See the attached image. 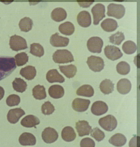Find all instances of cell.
I'll list each match as a JSON object with an SVG mask.
<instances>
[{
	"mask_svg": "<svg viewBox=\"0 0 140 147\" xmlns=\"http://www.w3.org/2000/svg\"><path fill=\"white\" fill-rule=\"evenodd\" d=\"M16 67L15 58L0 57V81L10 75Z\"/></svg>",
	"mask_w": 140,
	"mask_h": 147,
	"instance_id": "obj_1",
	"label": "cell"
},
{
	"mask_svg": "<svg viewBox=\"0 0 140 147\" xmlns=\"http://www.w3.org/2000/svg\"><path fill=\"white\" fill-rule=\"evenodd\" d=\"M53 60L56 63L61 64L71 63L74 61V57L67 49H58L53 56Z\"/></svg>",
	"mask_w": 140,
	"mask_h": 147,
	"instance_id": "obj_2",
	"label": "cell"
},
{
	"mask_svg": "<svg viewBox=\"0 0 140 147\" xmlns=\"http://www.w3.org/2000/svg\"><path fill=\"white\" fill-rule=\"evenodd\" d=\"M99 124L104 130L108 131H112L117 125V121L115 117L111 115L101 118L98 121Z\"/></svg>",
	"mask_w": 140,
	"mask_h": 147,
	"instance_id": "obj_3",
	"label": "cell"
},
{
	"mask_svg": "<svg viewBox=\"0 0 140 147\" xmlns=\"http://www.w3.org/2000/svg\"><path fill=\"white\" fill-rule=\"evenodd\" d=\"M9 46L13 50L18 51L27 48V41L23 37L15 35L10 37Z\"/></svg>",
	"mask_w": 140,
	"mask_h": 147,
	"instance_id": "obj_4",
	"label": "cell"
},
{
	"mask_svg": "<svg viewBox=\"0 0 140 147\" xmlns=\"http://www.w3.org/2000/svg\"><path fill=\"white\" fill-rule=\"evenodd\" d=\"M125 12V8L122 4L112 3L109 4L108 6V16L118 20L124 16Z\"/></svg>",
	"mask_w": 140,
	"mask_h": 147,
	"instance_id": "obj_5",
	"label": "cell"
},
{
	"mask_svg": "<svg viewBox=\"0 0 140 147\" xmlns=\"http://www.w3.org/2000/svg\"><path fill=\"white\" fill-rule=\"evenodd\" d=\"M87 63L90 69L94 72H100L105 66L102 59L100 57L92 55L88 58Z\"/></svg>",
	"mask_w": 140,
	"mask_h": 147,
	"instance_id": "obj_6",
	"label": "cell"
},
{
	"mask_svg": "<svg viewBox=\"0 0 140 147\" xmlns=\"http://www.w3.org/2000/svg\"><path fill=\"white\" fill-rule=\"evenodd\" d=\"M103 45V40L98 37H92L87 41V46L88 50L93 53H100Z\"/></svg>",
	"mask_w": 140,
	"mask_h": 147,
	"instance_id": "obj_7",
	"label": "cell"
},
{
	"mask_svg": "<svg viewBox=\"0 0 140 147\" xmlns=\"http://www.w3.org/2000/svg\"><path fill=\"white\" fill-rule=\"evenodd\" d=\"M92 13L93 17V24L98 25L100 21L105 17V7L103 4L98 3L92 9Z\"/></svg>",
	"mask_w": 140,
	"mask_h": 147,
	"instance_id": "obj_8",
	"label": "cell"
},
{
	"mask_svg": "<svg viewBox=\"0 0 140 147\" xmlns=\"http://www.w3.org/2000/svg\"><path fill=\"white\" fill-rule=\"evenodd\" d=\"M104 51L107 57L111 61L118 60L123 56V53L119 48L114 46H106Z\"/></svg>",
	"mask_w": 140,
	"mask_h": 147,
	"instance_id": "obj_9",
	"label": "cell"
},
{
	"mask_svg": "<svg viewBox=\"0 0 140 147\" xmlns=\"http://www.w3.org/2000/svg\"><path fill=\"white\" fill-rule=\"evenodd\" d=\"M42 137L45 143L51 144L58 140V135L55 129L51 127H48L45 129L42 132Z\"/></svg>",
	"mask_w": 140,
	"mask_h": 147,
	"instance_id": "obj_10",
	"label": "cell"
},
{
	"mask_svg": "<svg viewBox=\"0 0 140 147\" xmlns=\"http://www.w3.org/2000/svg\"><path fill=\"white\" fill-rule=\"evenodd\" d=\"M90 104V101L88 99L76 98L72 102V107L77 112H84L88 109Z\"/></svg>",
	"mask_w": 140,
	"mask_h": 147,
	"instance_id": "obj_11",
	"label": "cell"
},
{
	"mask_svg": "<svg viewBox=\"0 0 140 147\" xmlns=\"http://www.w3.org/2000/svg\"><path fill=\"white\" fill-rule=\"evenodd\" d=\"M75 128L80 137L89 136L92 129L89 123L85 120H80L76 123Z\"/></svg>",
	"mask_w": 140,
	"mask_h": 147,
	"instance_id": "obj_12",
	"label": "cell"
},
{
	"mask_svg": "<svg viewBox=\"0 0 140 147\" xmlns=\"http://www.w3.org/2000/svg\"><path fill=\"white\" fill-rule=\"evenodd\" d=\"M69 41L68 38L60 36L58 32L52 35L50 39V42L52 45L56 47L67 46Z\"/></svg>",
	"mask_w": 140,
	"mask_h": 147,
	"instance_id": "obj_13",
	"label": "cell"
},
{
	"mask_svg": "<svg viewBox=\"0 0 140 147\" xmlns=\"http://www.w3.org/2000/svg\"><path fill=\"white\" fill-rule=\"evenodd\" d=\"M108 110V107L107 104L103 101L95 102L91 108V112L96 116H100L105 114Z\"/></svg>",
	"mask_w": 140,
	"mask_h": 147,
	"instance_id": "obj_14",
	"label": "cell"
},
{
	"mask_svg": "<svg viewBox=\"0 0 140 147\" xmlns=\"http://www.w3.org/2000/svg\"><path fill=\"white\" fill-rule=\"evenodd\" d=\"M25 114L24 111L21 108L12 109L9 111L7 118L9 123L15 124L18 122L20 118Z\"/></svg>",
	"mask_w": 140,
	"mask_h": 147,
	"instance_id": "obj_15",
	"label": "cell"
},
{
	"mask_svg": "<svg viewBox=\"0 0 140 147\" xmlns=\"http://www.w3.org/2000/svg\"><path fill=\"white\" fill-rule=\"evenodd\" d=\"M77 22L80 26L87 28L90 26L92 20L90 14L86 11H80L77 16Z\"/></svg>",
	"mask_w": 140,
	"mask_h": 147,
	"instance_id": "obj_16",
	"label": "cell"
},
{
	"mask_svg": "<svg viewBox=\"0 0 140 147\" xmlns=\"http://www.w3.org/2000/svg\"><path fill=\"white\" fill-rule=\"evenodd\" d=\"M19 142L23 146H33L36 143V140L33 134L24 132L21 134L19 139Z\"/></svg>",
	"mask_w": 140,
	"mask_h": 147,
	"instance_id": "obj_17",
	"label": "cell"
},
{
	"mask_svg": "<svg viewBox=\"0 0 140 147\" xmlns=\"http://www.w3.org/2000/svg\"><path fill=\"white\" fill-rule=\"evenodd\" d=\"M46 78L47 81L50 83L56 82L62 83L65 81V78L56 69L49 71L47 73Z\"/></svg>",
	"mask_w": 140,
	"mask_h": 147,
	"instance_id": "obj_18",
	"label": "cell"
},
{
	"mask_svg": "<svg viewBox=\"0 0 140 147\" xmlns=\"http://www.w3.org/2000/svg\"><path fill=\"white\" fill-rule=\"evenodd\" d=\"M132 85L130 80L127 79H121L117 85L118 91L121 94H126L131 91Z\"/></svg>",
	"mask_w": 140,
	"mask_h": 147,
	"instance_id": "obj_19",
	"label": "cell"
},
{
	"mask_svg": "<svg viewBox=\"0 0 140 147\" xmlns=\"http://www.w3.org/2000/svg\"><path fill=\"white\" fill-rule=\"evenodd\" d=\"M39 118L34 115H29L23 118L21 122V125L27 128L35 127L40 123Z\"/></svg>",
	"mask_w": 140,
	"mask_h": 147,
	"instance_id": "obj_20",
	"label": "cell"
},
{
	"mask_svg": "<svg viewBox=\"0 0 140 147\" xmlns=\"http://www.w3.org/2000/svg\"><path fill=\"white\" fill-rule=\"evenodd\" d=\"M101 26L104 31L107 32L114 31L118 27V23L116 20L109 18L104 20L101 23Z\"/></svg>",
	"mask_w": 140,
	"mask_h": 147,
	"instance_id": "obj_21",
	"label": "cell"
},
{
	"mask_svg": "<svg viewBox=\"0 0 140 147\" xmlns=\"http://www.w3.org/2000/svg\"><path fill=\"white\" fill-rule=\"evenodd\" d=\"M48 92L50 96L54 99L62 98L65 93L63 88L58 85H53L50 87L48 90Z\"/></svg>",
	"mask_w": 140,
	"mask_h": 147,
	"instance_id": "obj_22",
	"label": "cell"
},
{
	"mask_svg": "<svg viewBox=\"0 0 140 147\" xmlns=\"http://www.w3.org/2000/svg\"><path fill=\"white\" fill-rule=\"evenodd\" d=\"M61 136L64 141L71 142L74 140L76 137L75 130L72 127H66L64 128L61 133Z\"/></svg>",
	"mask_w": 140,
	"mask_h": 147,
	"instance_id": "obj_23",
	"label": "cell"
},
{
	"mask_svg": "<svg viewBox=\"0 0 140 147\" xmlns=\"http://www.w3.org/2000/svg\"><path fill=\"white\" fill-rule=\"evenodd\" d=\"M36 70L34 66L28 65L21 69L20 74L28 80L34 79L36 75Z\"/></svg>",
	"mask_w": 140,
	"mask_h": 147,
	"instance_id": "obj_24",
	"label": "cell"
},
{
	"mask_svg": "<svg viewBox=\"0 0 140 147\" xmlns=\"http://www.w3.org/2000/svg\"><path fill=\"white\" fill-rule=\"evenodd\" d=\"M109 142L114 146L121 147L124 146L126 143L127 139L124 135L118 133L111 137L109 140Z\"/></svg>",
	"mask_w": 140,
	"mask_h": 147,
	"instance_id": "obj_25",
	"label": "cell"
},
{
	"mask_svg": "<svg viewBox=\"0 0 140 147\" xmlns=\"http://www.w3.org/2000/svg\"><path fill=\"white\" fill-rule=\"evenodd\" d=\"M52 20L56 22H59L65 20L67 17V13L65 9L61 7L54 9L51 14Z\"/></svg>",
	"mask_w": 140,
	"mask_h": 147,
	"instance_id": "obj_26",
	"label": "cell"
},
{
	"mask_svg": "<svg viewBox=\"0 0 140 147\" xmlns=\"http://www.w3.org/2000/svg\"><path fill=\"white\" fill-rule=\"evenodd\" d=\"M59 68L61 72L69 79L74 77L77 72L76 67L72 64L67 65H59Z\"/></svg>",
	"mask_w": 140,
	"mask_h": 147,
	"instance_id": "obj_27",
	"label": "cell"
},
{
	"mask_svg": "<svg viewBox=\"0 0 140 147\" xmlns=\"http://www.w3.org/2000/svg\"><path fill=\"white\" fill-rule=\"evenodd\" d=\"M58 29L62 34L69 36L74 33L75 28L72 23L67 21L59 25Z\"/></svg>",
	"mask_w": 140,
	"mask_h": 147,
	"instance_id": "obj_28",
	"label": "cell"
},
{
	"mask_svg": "<svg viewBox=\"0 0 140 147\" xmlns=\"http://www.w3.org/2000/svg\"><path fill=\"white\" fill-rule=\"evenodd\" d=\"M94 89L92 87L89 85H82L78 88L76 91L78 96L90 98L94 96Z\"/></svg>",
	"mask_w": 140,
	"mask_h": 147,
	"instance_id": "obj_29",
	"label": "cell"
},
{
	"mask_svg": "<svg viewBox=\"0 0 140 147\" xmlns=\"http://www.w3.org/2000/svg\"><path fill=\"white\" fill-rule=\"evenodd\" d=\"M99 87L102 93L108 94L112 93L113 91L114 84L110 80L106 79L101 82Z\"/></svg>",
	"mask_w": 140,
	"mask_h": 147,
	"instance_id": "obj_30",
	"label": "cell"
},
{
	"mask_svg": "<svg viewBox=\"0 0 140 147\" xmlns=\"http://www.w3.org/2000/svg\"><path fill=\"white\" fill-rule=\"evenodd\" d=\"M33 95L38 100H41L46 98L47 95L46 89L43 86L38 85L32 90Z\"/></svg>",
	"mask_w": 140,
	"mask_h": 147,
	"instance_id": "obj_31",
	"label": "cell"
},
{
	"mask_svg": "<svg viewBox=\"0 0 140 147\" xmlns=\"http://www.w3.org/2000/svg\"><path fill=\"white\" fill-rule=\"evenodd\" d=\"M33 24V21L31 19L25 17L21 19L19 26L21 31L27 32L32 29Z\"/></svg>",
	"mask_w": 140,
	"mask_h": 147,
	"instance_id": "obj_32",
	"label": "cell"
},
{
	"mask_svg": "<svg viewBox=\"0 0 140 147\" xmlns=\"http://www.w3.org/2000/svg\"><path fill=\"white\" fill-rule=\"evenodd\" d=\"M13 86L16 92L22 93L27 89V84L23 79L20 78H16L13 82Z\"/></svg>",
	"mask_w": 140,
	"mask_h": 147,
	"instance_id": "obj_33",
	"label": "cell"
},
{
	"mask_svg": "<svg viewBox=\"0 0 140 147\" xmlns=\"http://www.w3.org/2000/svg\"><path fill=\"white\" fill-rule=\"evenodd\" d=\"M122 49L125 53L130 55L134 53L136 51L137 47L136 44L134 42L128 41L123 44Z\"/></svg>",
	"mask_w": 140,
	"mask_h": 147,
	"instance_id": "obj_34",
	"label": "cell"
},
{
	"mask_svg": "<svg viewBox=\"0 0 140 147\" xmlns=\"http://www.w3.org/2000/svg\"><path fill=\"white\" fill-rule=\"evenodd\" d=\"M30 53L33 55L41 57L44 54V47L39 43H33L30 45Z\"/></svg>",
	"mask_w": 140,
	"mask_h": 147,
	"instance_id": "obj_35",
	"label": "cell"
},
{
	"mask_svg": "<svg viewBox=\"0 0 140 147\" xmlns=\"http://www.w3.org/2000/svg\"><path fill=\"white\" fill-rule=\"evenodd\" d=\"M116 68L117 72L123 75L128 74L130 70L129 65L125 61H122L119 63L116 66Z\"/></svg>",
	"mask_w": 140,
	"mask_h": 147,
	"instance_id": "obj_36",
	"label": "cell"
},
{
	"mask_svg": "<svg viewBox=\"0 0 140 147\" xmlns=\"http://www.w3.org/2000/svg\"><path fill=\"white\" fill-rule=\"evenodd\" d=\"M109 39L111 43L119 46L125 39V36L124 33L118 32L111 35L109 37Z\"/></svg>",
	"mask_w": 140,
	"mask_h": 147,
	"instance_id": "obj_37",
	"label": "cell"
},
{
	"mask_svg": "<svg viewBox=\"0 0 140 147\" xmlns=\"http://www.w3.org/2000/svg\"><path fill=\"white\" fill-rule=\"evenodd\" d=\"M28 58L27 54L24 52L16 54L15 58L17 65L21 66L25 65L28 61Z\"/></svg>",
	"mask_w": 140,
	"mask_h": 147,
	"instance_id": "obj_38",
	"label": "cell"
},
{
	"mask_svg": "<svg viewBox=\"0 0 140 147\" xmlns=\"http://www.w3.org/2000/svg\"><path fill=\"white\" fill-rule=\"evenodd\" d=\"M91 136L98 142L103 140L105 137L104 132L98 127H95L92 129Z\"/></svg>",
	"mask_w": 140,
	"mask_h": 147,
	"instance_id": "obj_39",
	"label": "cell"
},
{
	"mask_svg": "<svg viewBox=\"0 0 140 147\" xmlns=\"http://www.w3.org/2000/svg\"><path fill=\"white\" fill-rule=\"evenodd\" d=\"M54 111H55V108L54 106L49 101L45 102L42 106V112L45 115L52 114Z\"/></svg>",
	"mask_w": 140,
	"mask_h": 147,
	"instance_id": "obj_40",
	"label": "cell"
},
{
	"mask_svg": "<svg viewBox=\"0 0 140 147\" xmlns=\"http://www.w3.org/2000/svg\"><path fill=\"white\" fill-rule=\"evenodd\" d=\"M7 105L9 107L17 106L20 102V98L17 95L13 94L9 95L6 99Z\"/></svg>",
	"mask_w": 140,
	"mask_h": 147,
	"instance_id": "obj_41",
	"label": "cell"
},
{
	"mask_svg": "<svg viewBox=\"0 0 140 147\" xmlns=\"http://www.w3.org/2000/svg\"><path fill=\"white\" fill-rule=\"evenodd\" d=\"M81 147H95V143L92 139L88 138L83 139L80 142Z\"/></svg>",
	"mask_w": 140,
	"mask_h": 147,
	"instance_id": "obj_42",
	"label": "cell"
},
{
	"mask_svg": "<svg viewBox=\"0 0 140 147\" xmlns=\"http://www.w3.org/2000/svg\"><path fill=\"white\" fill-rule=\"evenodd\" d=\"M94 2V1L87 2L77 1L78 3L79 4L80 6L84 8L89 7Z\"/></svg>",
	"mask_w": 140,
	"mask_h": 147,
	"instance_id": "obj_43",
	"label": "cell"
},
{
	"mask_svg": "<svg viewBox=\"0 0 140 147\" xmlns=\"http://www.w3.org/2000/svg\"><path fill=\"white\" fill-rule=\"evenodd\" d=\"M137 137L135 136L133 137L132 139L130 140L129 143V146L130 147H136L137 146Z\"/></svg>",
	"mask_w": 140,
	"mask_h": 147,
	"instance_id": "obj_44",
	"label": "cell"
},
{
	"mask_svg": "<svg viewBox=\"0 0 140 147\" xmlns=\"http://www.w3.org/2000/svg\"><path fill=\"white\" fill-rule=\"evenodd\" d=\"M4 90L2 87L0 86V100L3 98L4 95Z\"/></svg>",
	"mask_w": 140,
	"mask_h": 147,
	"instance_id": "obj_45",
	"label": "cell"
}]
</instances>
